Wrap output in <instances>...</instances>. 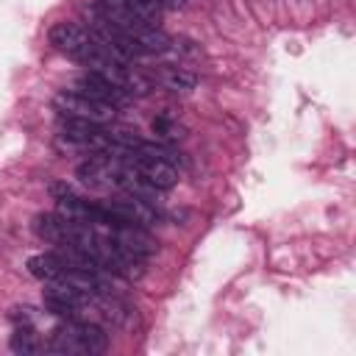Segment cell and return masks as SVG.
<instances>
[{"label":"cell","instance_id":"8992f818","mask_svg":"<svg viewBox=\"0 0 356 356\" xmlns=\"http://www.w3.org/2000/svg\"><path fill=\"white\" fill-rule=\"evenodd\" d=\"M70 89L78 92V95H83V97H92V100H97V103L114 106V108L131 103V95H128V92H122L120 86L108 83L106 78H100V75H95V72H86V75L75 78V83H72Z\"/></svg>","mask_w":356,"mask_h":356},{"label":"cell","instance_id":"3957f363","mask_svg":"<svg viewBox=\"0 0 356 356\" xmlns=\"http://www.w3.org/2000/svg\"><path fill=\"white\" fill-rule=\"evenodd\" d=\"M122 161L136 170L147 184H153L156 189H172L178 184V170L172 161L161 159V156H153V153H145V150H134V153H125Z\"/></svg>","mask_w":356,"mask_h":356},{"label":"cell","instance_id":"ba28073f","mask_svg":"<svg viewBox=\"0 0 356 356\" xmlns=\"http://www.w3.org/2000/svg\"><path fill=\"white\" fill-rule=\"evenodd\" d=\"M64 270H67V264H64V259L56 253V250H50V253H39V256H31L28 259V273L33 275V278H39V281H58L61 275H64Z\"/></svg>","mask_w":356,"mask_h":356},{"label":"cell","instance_id":"4fadbf2b","mask_svg":"<svg viewBox=\"0 0 356 356\" xmlns=\"http://www.w3.org/2000/svg\"><path fill=\"white\" fill-rule=\"evenodd\" d=\"M36 309H31V306H11V312H8V320L14 323V325H33L36 323Z\"/></svg>","mask_w":356,"mask_h":356},{"label":"cell","instance_id":"52a82bcc","mask_svg":"<svg viewBox=\"0 0 356 356\" xmlns=\"http://www.w3.org/2000/svg\"><path fill=\"white\" fill-rule=\"evenodd\" d=\"M153 81L161 83V86L170 89V92H192V89L197 86V78H195L189 70L175 67V64H161V67H156V70H153Z\"/></svg>","mask_w":356,"mask_h":356},{"label":"cell","instance_id":"277c9868","mask_svg":"<svg viewBox=\"0 0 356 356\" xmlns=\"http://www.w3.org/2000/svg\"><path fill=\"white\" fill-rule=\"evenodd\" d=\"M47 39H50V44H53L58 53L70 56V58L78 61V64L95 50V39L89 36V31L81 28V25H75V22H56V25L47 31Z\"/></svg>","mask_w":356,"mask_h":356},{"label":"cell","instance_id":"7a4b0ae2","mask_svg":"<svg viewBox=\"0 0 356 356\" xmlns=\"http://www.w3.org/2000/svg\"><path fill=\"white\" fill-rule=\"evenodd\" d=\"M53 108L61 114V117H75V120H89V122H97V125H106L117 117V108L114 106H106V103H97L92 97H83L72 89H61L56 92L53 97Z\"/></svg>","mask_w":356,"mask_h":356},{"label":"cell","instance_id":"8fae6325","mask_svg":"<svg viewBox=\"0 0 356 356\" xmlns=\"http://www.w3.org/2000/svg\"><path fill=\"white\" fill-rule=\"evenodd\" d=\"M8 348L14 353H25L28 356V353H39L42 350V342H39L33 325H17L14 334H11V339H8Z\"/></svg>","mask_w":356,"mask_h":356},{"label":"cell","instance_id":"5b68a950","mask_svg":"<svg viewBox=\"0 0 356 356\" xmlns=\"http://www.w3.org/2000/svg\"><path fill=\"white\" fill-rule=\"evenodd\" d=\"M103 206L117 220L134 222V225H142V228H153L161 220V211L156 209V203H147L136 195H125V197H117V200H103Z\"/></svg>","mask_w":356,"mask_h":356},{"label":"cell","instance_id":"9c48e42d","mask_svg":"<svg viewBox=\"0 0 356 356\" xmlns=\"http://www.w3.org/2000/svg\"><path fill=\"white\" fill-rule=\"evenodd\" d=\"M31 228H33V234H36L39 239H44V242H50V245H58V242H64L67 220H64L58 211H56V214L44 211V214H36V217H33Z\"/></svg>","mask_w":356,"mask_h":356},{"label":"cell","instance_id":"6da1fadb","mask_svg":"<svg viewBox=\"0 0 356 356\" xmlns=\"http://www.w3.org/2000/svg\"><path fill=\"white\" fill-rule=\"evenodd\" d=\"M106 348H108V334L95 323H81L78 317L56 325L44 342V350L61 353V356H75V353L97 356Z\"/></svg>","mask_w":356,"mask_h":356},{"label":"cell","instance_id":"7c38bea8","mask_svg":"<svg viewBox=\"0 0 356 356\" xmlns=\"http://www.w3.org/2000/svg\"><path fill=\"white\" fill-rule=\"evenodd\" d=\"M153 134L156 136H161V139H181L184 136V128L175 122V120H170V117H156L153 120Z\"/></svg>","mask_w":356,"mask_h":356},{"label":"cell","instance_id":"30bf717a","mask_svg":"<svg viewBox=\"0 0 356 356\" xmlns=\"http://www.w3.org/2000/svg\"><path fill=\"white\" fill-rule=\"evenodd\" d=\"M97 6L100 8H125L150 25H156L161 19V11H164L156 0H97Z\"/></svg>","mask_w":356,"mask_h":356},{"label":"cell","instance_id":"5bb4252c","mask_svg":"<svg viewBox=\"0 0 356 356\" xmlns=\"http://www.w3.org/2000/svg\"><path fill=\"white\" fill-rule=\"evenodd\" d=\"M161 8H181L184 6V0H156Z\"/></svg>","mask_w":356,"mask_h":356}]
</instances>
